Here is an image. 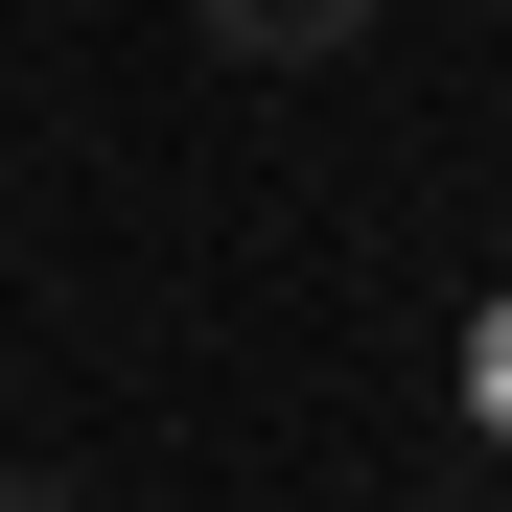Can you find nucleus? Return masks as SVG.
Instances as JSON below:
<instances>
[{
	"mask_svg": "<svg viewBox=\"0 0 512 512\" xmlns=\"http://www.w3.org/2000/svg\"><path fill=\"white\" fill-rule=\"evenodd\" d=\"M187 24H210L233 70H350V47L396 24V0H187Z\"/></svg>",
	"mask_w": 512,
	"mask_h": 512,
	"instance_id": "f257e3e1",
	"label": "nucleus"
},
{
	"mask_svg": "<svg viewBox=\"0 0 512 512\" xmlns=\"http://www.w3.org/2000/svg\"><path fill=\"white\" fill-rule=\"evenodd\" d=\"M0 512H70V489H47V466H0Z\"/></svg>",
	"mask_w": 512,
	"mask_h": 512,
	"instance_id": "f03ea898",
	"label": "nucleus"
},
{
	"mask_svg": "<svg viewBox=\"0 0 512 512\" xmlns=\"http://www.w3.org/2000/svg\"><path fill=\"white\" fill-rule=\"evenodd\" d=\"M489 419H512V303H489Z\"/></svg>",
	"mask_w": 512,
	"mask_h": 512,
	"instance_id": "7ed1b4c3",
	"label": "nucleus"
}]
</instances>
